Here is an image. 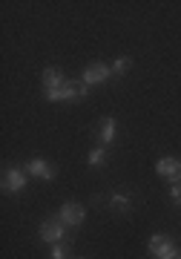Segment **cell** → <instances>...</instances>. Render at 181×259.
I'll return each mask as SVG.
<instances>
[{"label": "cell", "instance_id": "obj_1", "mask_svg": "<svg viewBox=\"0 0 181 259\" xmlns=\"http://www.w3.org/2000/svg\"><path fill=\"white\" fill-rule=\"evenodd\" d=\"M58 219L69 228H81L83 219H86V210H83L78 202H64L61 204V210H58Z\"/></svg>", "mask_w": 181, "mask_h": 259}, {"label": "cell", "instance_id": "obj_2", "mask_svg": "<svg viewBox=\"0 0 181 259\" xmlns=\"http://www.w3.org/2000/svg\"><path fill=\"white\" fill-rule=\"evenodd\" d=\"M26 187V170L20 167H6L3 170V190L6 193H20Z\"/></svg>", "mask_w": 181, "mask_h": 259}, {"label": "cell", "instance_id": "obj_3", "mask_svg": "<svg viewBox=\"0 0 181 259\" xmlns=\"http://www.w3.org/2000/svg\"><path fill=\"white\" fill-rule=\"evenodd\" d=\"M64 228L66 225L61 222V219H46L43 225H40V242H49V245H58V242H64Z\"/></svg>", "mask_w": 181, "mask_h": 259}, {"label": "cell", "instance_id": "obj_4", "mask_svg": "<svg viewBox=\"0 0 181 259\" xmlns=\"http://www.w3.org/2000/svg\"><path fill=\"white\" fill-rule=\"evenodd\" d=\"M155 173L164 179H170L172 185H181V161L178 158H158V164H155Z\"/></svg>", "mask_w": 181, "mask_h": 259}, {"label": "cell", "instance_id": "obj_5", "mask_svg": "<svg viewBox=\"0 0 181 259\" xmlns=\"http://www.w3.org/2000/svg\"><path fill=\"white\" fill-rule=\"evenodd\" d=\"M109 75H112V66H107V64H92V66H86V69H83L81 81L86 83V87H95V83L109 81Z\"/></svg>", "mask_w": 181, "mask_h": 259}, {"label": "cell", "instance_id": "obj_6", "mask_svg": "<svg viewBox=\"0 0 181 259\" xmlns=\"http://www.w3.org/2000/svg\"><path fill=\"white\" fill-rule=\"evenodd\" d=\"M26 173L35 176V179H46V182H52V179L58 176V170H55L49 161H43V158H32V161L26 164Z\"/></svg>", "mask_w": 181, "mask_h": 259}, {"label": "cell", "instance_id": "obj_7", "mask_svg": "<svg viewBox=\"0 0 181 259\" xmlns=\"http://www.w3.org/2000/svg\"><path fill=\"white\" fill-rule=\"evenodd\" d=\"M64 101H81V98H86L89 95V87L83 81H75V78H66V83H64Z\"/></svg>", "mask_w": 181, "mask_h": 259}, {"label": "cell", "instance_id": "obj_8", "mask_svg": "<svg viewBox=\"0 0 181 259\" xmlns=\"http://www.w3.org/2000/svg\"><path fill=\"white\" fill-rule=\"evenodd\" d=\"M40 81H43V90L49 93V90H61L66 83L64 72L61 69H55V66H49V69H43V75H40Z\"/></svg>", "mask_w": 181, "mask_h": 259}, {"label": "cell", "instance_id": "obj_9", "mask_svg": "<svg viewBox=\"0 0 181 259\" xmlns=\"http://www.w3.org/2000/svg\"><path fill=\"white\" fill-rule=\"evenodd\" d=\"M115 141V118H104L101 121V144L109 147Z\"/></svg>", "mask_w": 181, "mask_h": 259}, {"label": "cell", "instance_id": "obj_10", "mask_svg": "<svg viewBox=\"0 0 181 259\" xmlns=\"http://www.w3.org/2000/svg\"><path fill=\"white\" fill-rule=\"evenodd\" d=\"M153 256H155V259H175V256H178V248H175V245H172L170 239H164L161 245H158V250H155Z\"/></svg>", "mask_w": 181, "mask_h": 259}, {"label": "cell", "instance_id": "obj_11", "mask_svg": "<svg viewBox=\"0 0 181 259\" xmlns=\"http://www.w3.org/2000/svg\"><path fill=\"white\" fill-rule=\"evenodd\" d=\"M107 153H109V147H104V144L92 147V150H89V156H86V164H89V167H98L101 161L107 158Z\"/></svg>", "mask_w": 181, "mask_h": 259}, {"label": "cell", "instance_id": "obj_12", "mask_svg": "<svg viewBox=\"0 0 181 259\" xmlns=\"http://www.w3.org/2000/svg\"><path fill=\"white\" fill-rule=\"evenodd\" d=\"M109 204H112V207H118V210H129L132 199H129L127 193H112V196H109Z\"/></svg>", "mask_w": 181, "mask_h": 259}, {"label": "cell", "instance_id": "obj_13", "mask_svg": "<svg viewBox=\"0 0 181 259\" xmlns=\"http://www.w3.org/2000/svg\"><path fill=\"white\" fill-rule=\"evenodd\" d=\"M132 66V58H115V64H112V75H124Z\"/></svg>", "mask_w": 181, "mask_h": 259}, {"label": "cell", "instance_id": "obj_14", "mask_svg": "<svg viewBox=\"0 0 181 259\" xmlns=\"http://www.w3.org/2000/svg\"><path fill=\"white\" fill-rule=\"evenodd\" d=\"M52 259H69V250H66V245H52Z\"/></svg>", "mask_w": 181, "mask_h": 259}, {"label": "cell", "instance_id": "obj_15", "mask_svg": "<svg viewBox=\"0 0 181 259\" xmlns=\"http://www.w3.org/2000/svg\"><path fill=\"white\" fill-rule=\"evenodd\" d=\"M164 239H167L164 233H153V236H150V245H147V248H150V253H155V250H158V245H161Z\"/></svg>", "mask_w": 181, "mask_h": 259}, {"label": "cell", "instance_id": "obj_16", "mask_svg": "<svg viewBox=\"0 0 181 259\" xmlns=\"http://www.w3.org/2000/svg\"><path fill=\"white\" fill-rule=\"evenodd\" d=\"M170 199L175 204H181V185H172V190H170Z\"/></svg>", "mask_w": 181, "mask_h": 259}, {"label": "cell", "instance_id": "obj_17", "mask_svg": "<svg viewBox=\"0 0 181 259\" xmlns=\"http://www.w3.org/2000/svg\"><path fill=\"white\" fill-rule=\"evenodd\" d=\"M175 259H181V253H178V256H175Z\"/></svg>", "mask_w": 181, "mask_h": 259}]
</instances>
